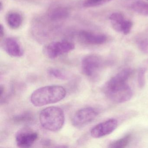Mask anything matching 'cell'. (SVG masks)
<instances>
[{"instance_id": "1", "label": "cell", "mask_w": 148, "mask_h": 148, "mask_svg": "<svg viewBox=\"0 0 148 148\" xmlns=\"http://www.w3.org/2000/svg\"><path fill=\"white\" fill-rule=\"evenodd\" d=\"M132 72L131 68H124L106 83L103 92L109 99L118 103H125L131 99L133 92L128 81Z\"/></svg>"}, {"instance_id": "2", "label": "cell", "mask_w": 148, "mask_h": 148, "mask_svg": "<svg viewBox=\"0 0 148 148\" xmlns=\"http://www.w3.org/2000/svg\"><path fill=\"white\" fill-rule=\"evenodd\" d=\"M66 91L59 85L47 86L34 91L31 96V103L36 107H40L58 103L64 99Z\"/></svg>"}, {"instance_id": "3", "label": "cell", "mask_w": 148, "mask_h": 148, "mask_svg": "<svg viewBox=\"0 0 148 148\" xmlns=\"http://www.w3.org/2000/svg\"><path fill=\"white\" fill-rule=\"evenodd\" d=\"M39 119L44 129L50 131L57 132L63 127L65 119L64 111L61 108L51 106L41 111Z\"/></svg>"}, {"instance_id": "4", "label": "cell", "mask_w": 148, "mask_h": 148, "mask_svg": "<svg viewBox=\"0 0 148 148\" xmlns=\"http://www.w3.org/2000/svg\"><path fill=\"white\" fill-rule=\"evenodd\" d=\"M103 65V60L100 56L97 54H90L82 60L81 69L85 75L88 77L94 78L98 75Z\"/></svg>"}, {"instance_id": "5", "label": "cell", "mask_w": 148, "mask_h": 148, "mask_svg": "<svg viewBox=\"0 0 148 148\" xmlns=\"http://www.w3.org/2000/svg\"><path fill=\"white\" fill-rule=\"evenodd\" d=\"M74 48L75 45L73 43L67 40H62L48 44L44 48V52L47 57L51 59H54L71 51Z\"/></svg>"}, {"instance_id": "6", "label": "cell", "mask_w": 148, "mask_h": 148, "mask_svg": "<svg viewBox=\"0 0 148 148\" xmlns=\"http://www.w3.org/2000/svg\"><path fill=\"white\" fill-rule=\"evenodd\" d=\"M97 115V112L94 108L85 107L76 112L73 115L72 122L73 126L81 128L93 121Z\"/></svg>"}, {"instance_id": "7", "label": "cell", "mask_w": 148, "mask_h": 148, "mask_svg": "<svg viewBox=\"0 0 148 148\" xmlns=\"http://www.w3.org/2000/svg\"><path fill=\"white\" fill-rule=\"evenodd\" d=\"M109 19L112 28L116 32L125 35L130 32L133 23L130 20L126 19L122 14L113 13L110 15Z\"/></svg>"}, {"instance_id": "8", "label": "cell", "mask_w": 148, "mask_h": 148, "mask_svg": "<svg viewBox=\"0 0 148 148\" xmlns=\"http://www.w3.org/2000/svg\"><path fill=\"white\" fill-rule=\"evenodd\" d=\"M118 124L117 120L110 119L94 126L91 130V136L94 138H99L110 135L116 129Z\"/></svg>"}, {"instance_id": "9", "label": "cell", "mask_w": 148, "mask_h": 148, "mask_svg": "<svg viewBox=\"0 0 148 148\" xmlns=\"http://www.w3.org/2000/svg\"><path fill=\"white\" fill-rule=\"evenodd\" d=\"M38 133L29 128L21 129L17 132L15 136L16 144L20 148L31 147L38 139Z\"/></svg>"}, {"instance_id": "10", "label": "cell", "mask_w": 148, "mask_h": 148, "mask_svg": "<svg viewBox=\"0 0 148 148\" xmlns=\"http://www.w3.org/2000/svg\"><path fill=\"white\" fill-rule=\"evenodd\" d=\"M79 37L82 42L92 45H103L107 40V37L105 34L95 33L86 31L79 32Z\"/></svg>"}, {"instance_id": "11", "label": "cell", "mask_w": 148, "mask_h": 148, "mask_svg": "<svg viewBox=\"0 0 148 148\" xmlns=\"http://www.w3.org/2000/svg\"><path fill=\"white\" fill-rule=\"evenodd\" d=\"M3 48L6 52L12 57L19 58L24 54V51L20 44L13 38H7L4 40Z\"/></svg>"}, {"instance_id": "12", "label": "cell", "mask_w": 148, "mask_h": 148, "mask_svg": "<svg viewBox=\"0 0 148 148\" xmlns=\"http://www.w3.org/2000/svg\"><path fill=\"white\" fill-rule=\"evenodd\" d=\"M69 15V10L64 7L55 8L50 11L48 14L49 18L53 21L65 19Z\"/></svg>"}, {"instance_id": "13", "label": "cell", "mask_w": 148, "mask_h": 148, "mask_svg": "<svg viewBox=\"0 0 148 148\" xmlns=\"http://www.w3.org/2000/svg\"><path fill=\"white\" fill-rule=\"evenodd\" d=\"M6 21L10 28L17 29L19 28L23 22V18L17 12H11L7 15Z\"/></svg>"}, {"instance_id": "14", "label": "cell", "mask_w": 148, "mask_h": 148, "mask_svg": "<svg viewBox=\"0 0 148 148\" xmlns=\"http://www.w3.org/2000/svg\"><path fill=\"white\" fill-rule=\"evenodd\" d=\"M131 8L138 14L148 16V2L136 1L131 5Z\"/></svg>"}, {"instance_id": "15", "label": "cell", "mask_w": 148, "mask_h": 148, "mask_svg": "<svg viewBox=\"0 0 148 148\" xmlns=\"http://www.w3.org/2000/svg\"><path fill=\"white\" fill-rule=\"evenodd\" d=\"M131 139V135H126L124 137L111 143L109 145V147L110 148H125L130 143Z\"/></svg>"}, {"instance_id": "16", "label": "cell", "mask_w": 148, "mask_h": 148, "mask_svg": "<svg viewBox=\"0 0 148 148\" xmlns=\"http://www.w3.org/2000/svg\"><path fill=\"white\" fill-rule=\"evenodd\" d=\"M136 43L138 47L143 53H148V38L146 37H138L136 40Z\"/></svg>"}, {"instance_id": "17", "label": "cell", "mask_w": 148, "mask_h": 148, "mask_svg": "<svg viewBox=\"0 0 148 148\" xmlns=\"http://www.w3.org/2000/svg\"><path fill=\"white\" fill-rule=\"evenodd\" d=\"M33 116L31 113L25 112L17 115L14 118L13 120L16 123H29L32 121Z\"/></svg>"}, {"instance_id": "18", "label": "cell", "mask_w": 148, "mask_h": 148, "mask_svg": "<svg viewBox=\"0 0 148 148\" xmlns=\"http://www.w3.org/2000/svg\"><path fill=\"white\" fill-rule=\"evenodd\" d=\"M112 0H84L83 6L85 8H93L99 6L109 3Z\"/></svg>"}, {"instance_id": "19", "label": "cell", "mask_w": 148, "mask_h": 148, "mask_svg": "<svg viewBox=\"0 0 148 148\" xmlns=\"http://www.w3.org/2000/svg\"><path fill=\"white\" fill-rule=\"evenodd\" d=\"M47 72L50 76H52L58 79L64 80L67 79L68 78L67 75L64 72L57 68H50L48 69Z\"/></svg>"}, {"instance_id": "20", "label": "cell", "mask_w": 148, "mask_h": 148, "mask_svg": "<svg viewBox=\"0 0 148 148\" xmlns=\"http://www.w3.org/2000/svg\"><path fill=\"white\" fill-rule=\"evenodd\" d=\"M145 68H141L139 69L138 73V83L140 88L144 87L145 84Z\"/></svg>"}, {"instance_id": "21", "label": "cell", "mask_w": 148, "mask_h": 148, "mask_svg": "<svg viewBox=\"0 0 148 148\" xmlns=\"http://www.w3.org/2000/svg\"><path fill=\"white\" fill-rule=\"evenodd\" d=\"M0 28H1V30H0V36H1V38L2 37L4 36V27H3V26L1 25Z\"/></svg>"}, {"instance_id": "22", "label": "cell", "mask_w": 148, "mask_h": 148, "mask_svg": "<svg viewBox=\"0 0 148 148\" xmlns=\"http://www.w3.org/2000/svg\"><path fill=\"white\" fill-rule=\"evenodd\" d=\"M147 1H148V0H147Z\"/></svg>"}]
</instances>
